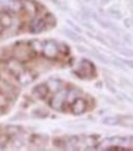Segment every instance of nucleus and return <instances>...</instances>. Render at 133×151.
I'll return each mask as SVG.
<instances>
[{
  "mask_svg": "<svg viewBox=\"0 0 133 151\" xmlns=\"http://www.w3.org/2000/svg\"><path fill=\"white\" fill-rule=\"evenodd\" d=\"M67 93H68V89H59V91L52 97V99L49 100V105L52 106L53 109L62 110V106L65 104Z\"/></svg>",
  "mask_w": 133,
  "mask_h": 151,
  "instance_id": "nucleus-1",
  "label": "nucleus"
},
{
  "mask_svg": "<svg viewBox=\"0 0 133 151\" xmlns=\"http://www.w3.org/2000/svg\"><path fill=\"white\" fill-rule=\"evenodd\" d=\"M42 53L44 55V57L47 58H55L58 56V46L57 43L52 40H47L43 42V48H42Z\"/></svg>",
  "mask_w": 133,
  "mask_h": 151,
  "instance_id": "nucleus-2",
  "label": "nucleus"
},
{
  "mask_svg": "<svg viewBox=\"0 0 133 151\" xmlns=\"http://www.w3.org/2000/svg\"><path fill=\"white\" fill-rule=\"evenodd\" d=\"M70 106H72V113L73 114L80 115V114H83V113H85V110H86V102L83 98H77L72 103Z\"/></svg>",
  "mask_w": 133,
  "mask_h": 151,
  "instance_id": "nucleus-3",
  "label": "nucleus"
},
{
  "mask_svg": "<svg viewBox=\"0 0 133 151\" xmlns=\"http://www.w3.org/2000/svg\"><path fill=\"white\" fill-rule=\"evenodd\" d=\"M16 77H17V82L21 86H28V84L32 83L33 79H35V76L30 71H26V70H22Z\"/></svg>",
  "mask_w": 133,
  "mask_h": 151,
  "instance_id": "nucleus-4",
  "label": "nucleus"
},
{
  "mask_svg": "<svg viewBox=\"0 0 133 151\" xmlns=\"http://www.w3.org/2000/svg\"><path fill=\"white\" fill-rule=\"evenodd\" d=\"M32 92H33V94L37 98L43 99V98H46L47 94L49 93V87L47 84H38V86H36L33 88Z\"/></svg>",
  "mask_w": 133,
  "mask_h": 151,
  "instance_id": "nucleus-5",
  "label": "nucleus"
},
{
  "mask_svg": "<svg viewBox=\"0 0 133 151\" xmlns=\"http://www.w3.org/2000/svg\"><path fill=\"white\" fill-rule=\"evenodd\" d=\"M46 29V22L42 19H35V20L31 22V27H30V31L33 34H38L41 31H43Z\"/></svg>",
  "mask_w": 133,
  "mask_h": 151,
  "instance_id": "nucleus-6",
  "label": "nucleus"
},
{
  "mask_svg": "<svg viewBox=\"0 0 133 151\" xmlns=\"http://www.w3.org/2000/svg\"><path fill=\"white\" fill-rule=\"evenodd\" d=\"M62 32L64 34L65 36H68L70 40L75 41V42H81V41H84V39L80 36L79 32H75L74 30H70V29H68V27H63L62 29Z\"/></svg>",
  "mask_w": 133,
  "mask_h": 151,
  "instance_id": "nucleus-7",
  "label": "nucleus"
},
{
  "mask_svg": "<svg viewBox=\"0 0 133 151\" xmlns=\"http://www.w3.org/2000/svg\"><path fill=\"white\" fill-rule=\"evenodd\" d=\"M102 123L105 125H109V127H115V125H119L122 123V119L119 116H106L104 118Z\"/></svg>",
  "mask_w": 133,
  "mask_h": 151,
  "instance_id": "nucleus-8",
  "label": "nucleus"
},
{
  "mask_svg": "<svg viewBox=\"0 0 133 151\" xmlns=\"http://www.w3.org/2000/svg\"><path fill=\"white\" fill-rule=\"evenodd\" d=\"M92 57H95L96 60H99L100 62H102V63H105V65H112L111 60H110V58H107L104 53H101L100 51H97V50L92 51Z\"/></svg>",
  "mask_w": 133,
  "mask_h": 151,
  "instance_id": "nucleus-9",
  "label": "nucleus"
},
{
  "mask_svg": "<svg viewBox=\"0 0 133 151\" xmlns=\"http://www.w3.org/2000/svg\"><path fill=\"white\" fill-rule=\"evenodd\" d=\"M8 67H9L10 72H11L12 74H14L15 77H16V76H17L18 73H20L22 70H23V68H22V66H21L20 63H18V62H16V61H12V62H10Z\"/></svg>",
  "mask_w": 133,
  "mask_h": 151,
  "instance_id": "nucleus-10",
  "label": "nucleus"
},
{
  "mask_svg": "<svg viewBox=\"0 0 133 151\" xmlns=\"http://www.w3.org/2000/svg\"><path fill=\"white\" fill-rule=\"evenodd\" d=\"M107 14H109L110 16H112L113 19H116V20H121L122 19V12L117 6H112V8H110L109 10H107Z\"/></svg>",
  "mask_w": 133,
  "mask_h": 151,
  "instance_id": "nucleus-11",
  "label": "nucleus"
},
{
  "mask_svg": "<svg viewBox=\"0 0 133 151\" xmlns=\"http://www.w3.org/2000/svg\"><path fill=\"white\" fill-rule=\"evenodd\" d=\"M22 8H25L28 12H31V14L36 12V6H35V4L32 1H31V0H26L25 3H22Z\"/></svg>",
  "mask_w": 133,
  "mask_h": 151,
  "instance_id": "nucleus-12",
  "label": "nucleus"
},
{
  "mask_svg": "<svg viewBox=\"0 0 133 151\" xmlns=\"http://www.w3.org/2000/svg\"><path fill=\"white\" fill-rule=\"evenodd\" d=\"M31 48L33 50V51H36V53H40L42 52V48H43V42L41 41H32V43H31Z\"/></svg>",
  "mask_w": 133,
  "mask_h": 151,
  "instance_id": "nucleus-13",
  "label": "nucleus"
},
{
  "mask_svg": "<svg viewBox=\"0 0 133 151\" xmlns=\"http://www.w3.org/2000/svg\"><path fill=\"white\" fill-rule=\"evenodd\" d=\"M118 52L123 56H126V57H132L133 56V51H131L128 48H118Z\"/></svg>",
  "mask_w": 133,
  "mask_h": 151,
  "instance_id": "nucleus-14",
  "label": "nucleus"
},
{
  "mask_svg": "<svg viewBox=\"0 0 133 151\" xmlns=\"http://www.w3.org/2000/svg\"><path fill=\"white\" fill-rule=\"evenodd\" d=\"M78 51H80L81 53H85V55H89V56H92V51H90V50H87V48L81 47V46H78Z\"/></svg>",
  "mask_w": 133,
  "mask_h": 151,
  "instance_id": "nucleus-15",
  "label": "nucleus"
},
{
  "mask_svg": "<svg viewBox=\"0 0 133 151\" xmlns=\"http://www.w3.org/2000/svg\"><path fill=\"white\" fill-rule=\"evenodd\" d=\"M119 61H121L123 65H126V66H128V67L133 68V61H132V60H119Z\"/></svg>",
  "mask_w": 133,
  "mask_h": 151,
  "instance_id": "nucleus-16",
  "label": "nucleus"
}]
</instances>
